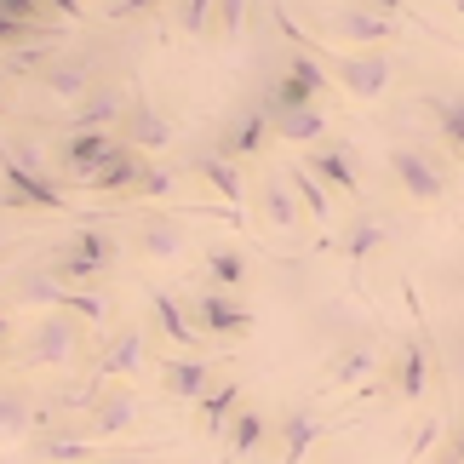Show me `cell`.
<instances>
[{
  "mask_svg": "<svg viewBox=\"0 0 464 464\" xmlns=\"http://www.w3.org/2000/svg\"><path fill=\"white\" fill-rule=\"evenodd\" d=\"M34 81H41L46 98H63L69 110H75V103L98 86V63L92 58H52V63L34 69Z\"/></svg>",
  "mask_w": 464,
  "mask_h": 464,
  "instance_id": "8",
  "label": "cell"
},
{
  "mask_svg": "<svg viewBox=\"0 0 464 464\" xmlns=\"http://www.w3.org/2000/svg\"><path fill=\"white\" fill-rule=\"evenodd\" d=\"M379 372H390L384 355H379V344H372V338H350V344L333 350L327 384H333V390H362V396H379V390H384Z\"/></svg>",
  "mask_w": 464,
  "mask_h": 464,
  "instance_id": "5",
  "label": "cell"
},
{
  "mask_svg": "<svg viewBox=\"0 0 464 464\" xmlns=\"http://www.w3.org/2000/svg\"><path fill=\"white\" fill-rule=\"evenodd\" d=\"M127 144L138 150V155H160V150H172V121L155 110V103H144V98H132V110H127Z\"/></svg>",
  "mask_w": 464,
  "mask_h": 464,
  "instance_id": "17",
  "label": "cell"
},
{
  "mask_svg": "<svg viewBox=\"0 0 464 464\" xmlns=\"http://www.w3.org/2000/svg\"><path fill=\"white\" fill-rule=\"evenodd\" d=\"M287 184L298 189V201H304V212H310V224H321V229H327L333 224V189L327 184H321V178L304 167V160H298V167L287 172Z\"/></svg>",
  "mask_w": 464,
  "mask_h": 464,
  "instance_id": "29",
  "label": "cell"
},
{
  "mask_svg": "<svg viewBox=\"0 0 464 464\" xmlns=\"http://www.w3.org/2000/svg\"><path fill=\"white\" fill-rule=\"evenodd\" d=\"M155 372H160V384H167V396H178V401H207L218 362H212V355H172V362H155Z\"/></svg>",
  "mask_w": 464,
  "mask_h": 464,
  "instance_id": "11",
  "label": "cell"
},
{
  "mask_svg": "<svg viewBox=\"0 0 464 464\" xmlns=\"http://www.w3.org/2000/svg\"><path fill=\"white\" fill-rule=\"evenodd\" d=\"M390 372H396V396L401 401H419L424 390H430V350H424L419 333L401 344V355H396V367H390Z\"/></svg>",
  "mask_w": 464,
  "mask_h": 464,
  "instance_id": "22",
  "label": "cell"
},
{
  "mask_svg": "<svg viewBox=\"0 0 464 464\" xmlns=\"http://www.w3.org/2000/svg\"><path fill=\"white\" fill-rule=\"evenodd\" d=\"M132 246H138V258H150V264H178V258L189 253V236H184V224H178V218L150 212V218H138Z\"/></svg>",
  "mask_w": 464,
  "mask_h": 464,
  "instance_id": "9",
  "label": "cell"
},
{
  "mask_svg": "<svg viewBox=\"0 0 464 464\" xmlns=\"http://www.w3.org/2000/svg\"><path fill=\"white\" fill-rule=\"evenodd\" d=\"M0 253H6V236H0Z\"/></svg>",
  "mask_w": 464,
  "mask_h": 464,
  "instance_id": "48",
  "label": "cell"
},
{
  "mask_svg": "<svg viewBox=\"0 0 464 464\" xmlns=\"http://www.w3.org/2000/svg\"><path fill=\"white\" fill-rule=\"evenodd\" d=\"M384 167L390 178L401 184L407 201H441L448 195V172L430 160V150H413V144H384Z\"/></svg>",
  "mask_w": 464,
  "mask_h": 464,
  "instance_id": "4",
  "label": "cell"
},
{
  "mask_svg": "<svg viewBox=\"0 0 464 464\" xmlns=\"http://www.w3.org/2000/svg\"><path fill=\"white\" fill-rule=\"evenodd\" d=\"M58 253H75V258H86V264H98V270H110V264L121 258V241L110 236V229H81V236H69Z\"/></svg>",
  "mask_w": 464,
  "mask_h": 464,
  "instance_id": "30",
  "label": "cell"
},
{
  "mask_svg": "<svg viewBox=\"0 0 464 464\" xmlns=\"http://www.w3.org/2000/svg\"><path fill=\"white\" fill-rule=\"evenodd\" d=\"M81 344H86V321L69 315V310H46L29 327V338H24V350H17L12 367H69L81 355Z\"/></svg>",
  "mask_w": 464,
  "mask_h": 464,
  "instance_id": "1",
  "label": "cell"
},
{
  "mask_svg": "<svg viewBox=\"0 0 464 464\" xmlns=\"http://www.w3.org/2000/svg\"><path fill=\"white\" fill-rule=\"evenodd\" d=\"M419 103H424V115L441 127V138L464 155V92H424Z\"/></svg>",
  "mask_w": 464,
  "mask_h": 464,
  "instance_id": "27",
  "label": "cell"
},
{
  "mask_svg": "<svg viewBox=\"0 0 464 464\" xmlns=\"http://www.w3.org/2000/svg\"><path fill=\"white\" fill-rule=\"evenodd\" d=\"M258 212H264V224H270L276 236H298V224L310 218L304 201H298V189L287 184V172H276V178L258 184Z\"/></svg>",
  "mask_w": 464,
  "mask_h": 464,
  "instance_id": "13",
  "label": "cell"
},
{
  "mask_svg": "<svg viewBox=\"0 0 464 464\" xmlns=\"http://www.w3.org/2000/svg\"><path fill=\"white\" fill-rule=\"evenodd\" d=\"M321 63L333 69V81L344 86L355 103H379L390 92V81H396V63H390L379 46H367V52H333V46H321Z\"/></svg>",
  "mask_w": 464,
  "mask_h": 464,
  "instance_id": "2",
  "label": "cell"
},
{
  "mask_svg": "<svg viewBox=\"0 0 464 464\" xmlns=\"http://www.w3.org/2000/svg\"><path fill=\"white\" fill-rule=\"evenodd\" d=\"M150 315H155V333L167 338V344H178L184 355H195V350H201V327H195V321H189V310L178 304V298H172L167 287H155V293H150Z\"/></svg>",
  "mask_w": 464,
  "mask_h": 464,
  "instance_id": "16",
  "label": "cell"
},
{
  "mask_svg": "<svg viewBox=\"0 0 464 464\" xmlns=\"http://www.w3.org/2000/svg\"><path fill=\"white\" fill-rule=\"evenodd\" d=\"M264 110H270V127L276 138H287V144H315L321 132H327V115L315 110V103H270V98H258Z\"/></svg>",
  "mask_w": 464,
  "mask_h": 464,
  "instance_id": "18",
  "label": "cell"
},
{
  "mask_svg": "<svg viewBox=\"0 0 464 464\" xmlns=\"http://www.w3.org/2000/svg\"><path fill=\"white\" fill-rule=\"evenodd\" d=\"M315 29L321 34H333V41H350V46H390L401 34V24L390 12L379 6H327V12H315Z\"/></svg>",
  "mask_w": 464,
  "mask_h": 464,
  "instance_id": "3",
  "label": "cell"
},
{
  "mask_svg": "<svg viewBox=\"0 0 464 464\" xmlns=\"http://www.w3.org/2000/svg\"><path fill=\"white\" fill-rule=\"evenodd\" d=\"M6 362H17V344H12V338H0V367H6Z\"/></svg>",
  "mask_w": 464,
  "mask_h": 464,
  "instance_id": "43",
  "label": "cell"
},
{
  "mask_svg": "<svg viewBox=\"0 0 464 464\" xmlns=\"http://www.w3.org/2000/svg\"><path fill=\"white\" fill-rule=\"evenodd\" d=\"M52 12H63V17H81V0H46Z\"/></svg>",
  "mask_w": 464,
  "mask_h": 464,
  "instance_id": "42",
  "label": "cell"
},
{
  "mask_svg": "<svg viewBox=\"0 0 464 464\" xmlns=\"http://www.w3.org/2000/svg\"><path fill=\"white\" fill-rule=\"evenodd\" d=\"M172 24H178V34L201 41V34L218 24V0H178V6H172Z\"/></svg>",
  "mask_w": 464,
  "mask_h": 464,
  "instance_id": "33",
  "label": "cell"
},
{
  "mask_svg": "<svg viewBox=\"0 0 464 464\" xmlns=\"http://www.w3.org/2000/svg\"><path fill=\"white\" fill-rule=\"evenodd\" d=\"M321 436H327V419H321V413H310V407L287 413V419H281V464H304Z\"/></svg>",
  "mask_w": 464,
  "mask_h": 464,
  "instance_id": "21",
  "label": "cell"
},
{
  "mask_svg": "<svg viewBox=\"0 0 464 464\" xmlns=\"http://www.w3.org/2000/svg\"><path fill=\"white\" fill-rule=\"evenodd\" d=\"M189 321L201 333H212V338H246L253 333V310L236 304V298H224V293H201L189 304Z\"/></svg>",
  "mask_w": 464,
  "mask_h": 464,
  "instance_id": "12",
  "label": "cell"
},
{
  "mask_svg": "<svg viewBox=\"0 0 464 464\" xmlns=\"http://www.w3.org/2000/svg\"><path fill=\"white\" fill-rule=\"evenodd\" d=\"M144 167H150L144 155H138L132 144H121L92 178H86V189H98V195H132V189H138V178H144Z\"/></svg>",
  "mask_w": 464,
  "mask_h": 464,
  "instance_id": "19",
  "label": "cell"
},
{
  "mask_svg": "<svg viewBox=\"0 0 464 464\" xmlns=\"http://www.w3.org/2000/svg\"><path fill=\"white\" fill-rule=\"evenodd\" d=\"M453 12H459V17H464V0H453Z\"/></svg>",
  "mask_w": 464,
  "mask_h": 464,
  "instance_id": "46",
  "label": "cell"
},
{
  "mask_svg": "<svg viewBox=\"0 0 464 464\" xmlns=\"http://www.w3.org/2000/svg\"><path fill=\"white\" fill-rule=\"evenodd\" d=\"M236 401H241V384H212V396L195 401V407H201V424L212 436H229V424H236V413H241Z\"/></svg>",
  "mask_w": 464,
  "mask_h": 464,
  "instance_id": "31",
  "label": "cell"
},
{
  "mask_svg": "<svg viewBox=\"0 0 464 464\" xmlns=\"http://www.w3.org/2000/svg\"><path fill=\"white\" fill-rule=\"evenodd\" d=\"M304 167H310L327 189H338V195H362V172H355V160H350L344 144H321V150H310Z\"/></svg>",
  "mask_w": 464,
  "mask_h": 464,
  "instance_id": "20",
  "label": "cell"
},
{
  "mask_svg": "<svg viewBox=\"0 0 464 464\" xmlns=\"http://www.w3.org/2000/svg\"><path fill=\"white\" fill-rule=\"evenodd\" d=\"M86 419H92V436H127L132 424H138V390L127 379H115V384H103L92 401H86Z\"/></svg>",
  "mask_w": 464,
  "mask_h": 464,
  "instance_id": "7",
  "label": "cell"
},
{
  "mask_svg": "<svg viewBox=\"0 0 464 464\" xmlns=\"http://www.w3.org/2000/svg\"><path fill=\"white\" fill-rule=\"evenodd\" d=\"M264 441H270V419L258 413V407H241L236 424H229V459H241V453H258Z\"/></svg>",
  "mask_w": 464,
  "mask_h": 464,
  "instance_id": "32",
  "label": "cell"
},
{
  "mask_svg": "<svg viewBox=\"0 0 464 464\" xmlns=\"http://www.w3.org/2000/svg\"><path fill=\"white\" fill-rule=\"evenodd\" d=\"M172 184H178V178H172L167 167H144V178H138V189H132V195H150V201H167V195H172Z\"/></svg>",
  "mask_w": 464,
  "mask_h": 464,
  "instance_id": "38",
  "label": "cell"
},
{
  "mask_svg": "<svg viewBox=\"0 0 464 464\" xmlns=\"http://www.w3.org/2000/svg\"><path fill=\"white\" fill-rule=\"evenodd\" d=\"M103 448V436H69V430H52V436H34V459L46 464H81Z\"/></svg>",
  "mask_w": 464,
  "mask_h": 464,
  "instance_id": "26",
  "label": "cell"
},
{
  "mask_svg": "<svg viewBox=\"0 0 464 464\" xmlns=\"http://www.w3.org/2000/svg\"><path fill=\"white\" fill-rule=\"evenodd\" d=\"M384 241H390V224H384V218H362L355 229H344V236H338V253L350 258V270H362V264L379 253Z\"/></svg>",
  "mask_w": 464,
  "mask_h": 464,
  "instance_id": "28",
  "label": "cell"
},
{
  "mask_svg": "<svg viewBox=\"0 0 464 464\" xmlns=\"http://www.w3.org/2000/svg\"><path fill=\"white\" fill-rule=\"evenodd\" d=\"M276 127H270V110H264V103H253V110H246L241 121H236V127H229V138H224V155L229 160H253L258 150H264V138H270Z\"/></svg>",
  "mask_w": 464,
  "mask_h": 464,
  "instance_id": "24",
  "label": "cell"
},
{
  "mask_svg": "<svg viewBox=\"0 0 464 464\" xmlns=\"http://www.w3.org/2000/svg\"><path fill=\"white\" fill-rule=\"evenodd\" d=\"M195 172L212 184V195H218L224 207H246V189H241V172H236V160H229L224 150H207V155H195Z\"/></svg>",
  "mask_w": 464,
  "mask_h": 464,
  "instance_id": "23",
  "label": "cell"
},
{
  "mask_svg": "<svg viewBox=\"0 0 464 464\" xmlns=\"http://www.w3.org/2000/svg\"><path fill=\"white\" fill-rule=\"evenodd\" d=\"M0 12H6V17H24V24H41L46 29V0H0Z\"/></svg>",
  "mask_w": 464,
  "mask_h": 464,
  "instance_id": "39",
  "label": "cell"
},
{
  "mask_svg": "<svg viewBox=\"0 0 464 464\" xmlns=\"http://www.w3.org/2000/svg\"><path fill=\"white\" fill-rule=\"evenodd\" d=\"M41 413L17 396V390H0V448H17V441H29L34 430H41Z\"/></svg>",
  "mask_w": 464,
  "mask_h": 464,
  "instance_id": "25",
  "label": "cell"
},
{
  "mask_svg": "<svg viewBox=\"0 0 464 464\" xmlns=\"http://www.w3.org/2000/svg\"><path fill=\"white\" fill-rule=\"evenodd\" d=\"M160 0H110V17L115 24H132V17H150Z\"/></svg>",
  "mask_w": 464,
  "mask_h": 464,
  "instance_id": "40",
  "label": "cell"
},
{
  "mask_svg": "<svg viewBox=\"0 0 464 464\" xmlns=\"http://www.w3.org/2000/svg\"><path fill=\"white\" fill-rule=\"evenodd\" d=\"M287 75H298V81H304L315 98H333V69L321 63L315 52H298V46H293V58H287Z\"/></svg>",
  "mask_w": 464,
  "mask_h": 464,
  "instance_id": "34",
  "label": "cell"
},
{
  "mask_svg": "<svg viewBox=\"0 0 464 464\" xmlns=\"http://www.w3.org/2000/svg\"><path fill=\"white\" fill-rule=\"evenodd\" d=\"M0 172H6V201H12V207H29V212H69L63 189H52L41 172L17 167L6 150H0Z\"/></svg>",
  "mask_w": 464,
  "mask_h": 464,
  "instance_id": "10",
  "label": "cell"
},
{
  "mask_svg": "<svg viewBox=\"0 0 464 464\" xmlns=\"http://www.w3.org/2000/svg\"><path fill=\"white\" fill-rule=\"evenodd\" d=\"M144 355H150V338H144V327H121L115 338H110V350L98 355V372H92V384L75 396V407H86L98 396L103 384H115V379H132V372H144Z\"/></svg>",
  "mask_w": 464,
  "mask_h": 464,
  "instance_id": "6",
  "label": "cell"
},
{
  "mask_svg": "<svg viewBox=\"0 0 464 464\" xmlns=\"http://www.w3.org/2000/svg\"><path fill=\"white\" fill-rule=\"evenodd\" d=\"M207 276L229 293V287H241V281H246V258L229 253V246H212V253H207Z\"/></svg>",
  "mask_w": 464,
  "mask_h": 464,
  "instance_id": "35",
  "label": "cell"
},
{
  "mask_svg": "<svg viewBox=\"0 0 464 464\" xmlns=\"http://www.w3.org/2000/svg\"><path fill=\"white\" fill-rule=\"evenodd\" d=\"M41 24H24V17H6L0 12V46H24V41H41Z\"/></svg>",
  "mask_w": 464,
  "mask_h": 464,
  "instance_id": "37",
  "label": "cell"
},
{
  "mask_svg": "<svg viewBox=\"0 0 464 464\" xmlns=\"http://www.w3.org/2000/svg\"><path fill=\"white\" fill-rule=\"evenodd\" d=\"M121 144H127V138H115L110 127H86V132H69L63 138V167L69 172H75L81 178V184H86V178H92L98 167H103V160H110Z\"/></svg>",
  "mask_w": 464,
  "mask_h": 464,
  "instance_id": "14",
  "label": "cell"
},
{
  "mask_svg": "<svg viewBox=\"0 0 464 464\" xmlns=\"http://www.w3.org/2000/svg\"><path fill=\"white\" fill-rule=\"evenodd\" d=\"M448 464H464V419H459V430H453V448H448Z\"/></svg>",
  "mask_w": 464,
  "mask_h": 464,
  "instance_id": "41",
  "label": "cell"
},
{
  "mask_svg": "<svg viewBox=\"0 0 464 464\" xmlns=\"http://www.w3.org/2000/svg\"><path fill=\"white\" fill-rule=\"evenodd\" d=\"M127 110H132V98L121 92V86H92L75 110H69V132H86V127H121L127 121Z\"/></svg>",
  "mask_w": 464,
  "mask_h": 464,
  "instance_id": "15",
  "label": "cell"
},
{
  "mask_svg": "<svg viewBox=\"0 0 464 464\" xmlns=\"http://www.w3.org/2000/svg\"><path fill=\"white\" fill-rule=\"evenodd\" d=\"M372 6H379V12H390V17H396V12H401V0H372Z\"/></svg>",
  "mask_w": 464,
  "mask_h": 464,
  "instance_id": "44",
  "label": "cell"
},
{
  "mask_svg": "<svg viewBox=\"0 0 464 464\" xmlns=\"http://www.w3.org/2000/svg\"><path fill=\"white\" fill-rule=\"evenodd\" d=\"M0 338H12V321L6 315H0Z\"/></svg>",
  "mask_w": 464,
  "mask_h": 464,
  "instance_id": "45",
  "label": "cell"
},
{
  "mask_svg": "<svg viewBox=\"0 0 464 464\" xmlns=\"http://www.w3.org/2000/svg\"><path fill=\"white\" fill-rule=\"evenodd\" d=\"M0 115H6V92H0Z\"/></svg>",
  "mask_w": 464,
  "mask_h": 464,
  "instance_id": "47",
  "label": "cell"
},
{
  "mask_svg": "<svg viewBox=\"0 0 464 464\" xmlns=\"http://www.w3.org/2000/svg\"><path fill=\"white\" fill-rule=\"evenodd\" d=\"M246 12H253V0H218V41L224 46H241V34H246Z\"/></svg>",
  "mask_w": 464,
  "mask_h": 464,
  "instance_id": "36",
  "label": "cell"
}]
</instances>
